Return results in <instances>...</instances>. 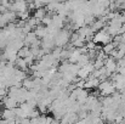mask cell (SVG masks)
<instances>
[{"mask_svg":"<svg viewBox=\"0 0 125 124\" xmlns=\"http://www.w3.org/2000/svg\"><path fill=\"white\" fill-rule=\"evenodd\" d=\"M71 32L67 28H62L58 31V33L55 35V46L63 47L71 41Z\"/></svg>","mask_w":125,"mask_h":124,"instance_id":"cell-1","label":"cell"},{"mask_svg":"<svg viewBox=\"0 0 125 124\" xmlns=\"http://www.w3.org/2000/svg\"><path fill=\"white\" fill-rule=\"evenodd\" d=\"M98 89H100V94L102 96H111L113 92H115V88H114V84L111 83L108 79L107 80H103V82H100L98 84Z\"/></svg>","mask_w":125,"mask_h":124,"instance_id":"cell-2","label":"cell"},{"mask_svg":"<svg viewBox=\"0 0 125 124\" xmlns=\"http://www.w3.org/2000/svg\"><path fill=\"white\" fill-rule=\"evenodd\" d=\"M92 40L95 41V43H100V44H108V43H111L112 40V37L104 31V29H101V31H98L97 33H95V35L92 37Z\"/></svg>","mask_w":125,"mask_h":124,"instance_id":"cell-3","label":"cell"},{"mask_svg":"<svg viewBox=\"0 0 125 124\" xmlns=\"http://www.w3.org/2000/svg\"><path fill=\"white\" fill-rule=\"evenodd\" d=\"M104 68H106V71L109 74H113L115 72V69H117V62H115V60L113 57H111V56L107 57L104 60Z\"/></svg>","mask_w":125,"mask_h":124,"instance_id":"cell-4","label":"cell"},{"mask_svg":"<svg viewBox=\"0 0 125 124\" xmlns=\"http://www.w3.org/2000/svg\"><path fill=\"white\" fill-rule=\"evenodd\" d=\"M1 103H2V105H4V107H5V108H7V110H13V108H16V107H17V105H18V102L16 101V99L10 97V96H5V97L2 99Z\"/></svg>","mask_w":125,"mask_h":124,"instance_id":"cell-5","label":"cell"},{"mask_svg":"<svg viewBox=\"0 0 125 124\" xmlns=\"http://www.w3.org/2000/svg\"><path fill=\"white\" fill-rule=\"evenodd\" d=\"M34 33H35V35L39 38V39H42V38H45L49 33H47V27L46 26H44V24H38L35 28H34Z\"/></svg>","mask_w":125,"mask_h":124,"instance_id":"cell-6","label":"cell"},{"mask_svg":"<svg viewBox=\"0 0 125 124\" xmlns=\"http://www.w3.org/2000/svg\"><path fill=\"white\" fill-rule=\"evenodd\" d=\"M89 95H90V94H89V91H87L86 89H80L79 92H78V96H77V102H78L79 105H84V103L86 102Z\"/></svg>","mask_w":125,"mask_h":124,"instance_id":"cell-7","label":"cell"},{"mask_svg":"<svg viewBox=\"0 0 125 124\" xmlns=\"http://www.w3.org/2000/svg\"><path fill=\"white\" fill-rule=\"evenodd\" d=\"M46 13H47V11H46V7H39V9H35L34 10V15H33V17L34 18H37L38 21H42V18L46 16Z\"/></svg>","mask_w":125,"mask_h":124,"instance_id":"cell-8","label":"cell"},{"mask_svg":"<svg viewBox=\"0 0 125 124\" xmlns=\"http://www.w3.org/2000/svg\"><path fill=\"white\" fill-rule=\"evenodd\" d=\"M29 55H32L29 46H24V45H23V46L17 51V57H20V58H26V57L29 56Z\"/></svg>","mask_w":125,"mask_h":124,"instance_id":"cell-9","label":"cell"},{"mask_svg":"<svg viewBox=\"0 0 125 124\" xmlns=\"http://www.w3.org/2000/svg\"><path fill=\"white\" fill-rule=\"evenodd\" d=\"M13 65L16 66V68H17V69H21V71H24V72L28 69V66L26 65V62H24V60H23V58L17 57V60L13 62Z\"/></svg>","mask_w":125,"mask_h":124,"instance_id":"cell-10","label":"cell"},{"mask_svg":"<svg viewBox=\"0 0 125 124\" xmlns=\"http://www.w3.org/2000/svg\"><path fill=\"white\" fill-rule=\"evenodd\" d=\"M1 117H2L4 119H9V118H16L15 110H7V108H5L4 111H1Z\"/></svg>","mask_w":125,"mask_h":124,"instance_id":"cell-11","label":"cell"},{"mask_svg":"<svg viewBox=\"0 0 125 124\" xmlns=\"http://www.w3.org/2000/svg\"><path fill=\"white\" fill-rule=\"evenodd\" d=\"M52 121H53V119H52L51 117L46 116V114H40V116L38 117V124H50Z\"/></svg>","mask_w":125,"mask_h":124,"instance_id":"cell-12","label":"cell"},{"mask_svg":"<svg viewBox=\"0 0 125 124\" xmlns=\"http://www.w3.org/2000/svg\"><path fill=\"white\" fill-rule=\"evenodd\" d=\"M114 49H117V47L114 46V44H113V43H108V44H104V45H103V50H102V51H103L106 55H109Z\"/></svg>","mask_w":125,"mask_h":124,"instance_id":"cell-13","label":"cell"},{"mask_svg":"<svg viewBox=\"0 0 125 124\" xmlns=\"http://www.w3.org/2000/svg\"><path fill=\"white\" fill-rule=\"evenodd\" d=\"M89 76H90V73H89L85 68H83V67L79 68V71H78V73H77V77H78L79 79H83V80H85Z\"/></svg>","mask_w":125,"mask_h":124,"instance_id":"cell-14","label":"cell"},{"mask_svg":"<svg viewBox=\"0 0 125 124\" xmlns=\"http://www.w3.org/2000/svg\"><path fill=\"white\" fill-rule=\"evenodd\" d=\"M15 110V114H16V118H21V119H23V118H27V113L21 108V107H16V108H13Z\"/></svg>","mask_w":125,"mask_h":124,"instance_id":"cell-15","label":"cell"},{"mask_svg":"<svg viewBox=\"0 0 125 124\" xmlns=\"http://www.w3.org/2000/svg\"><path fill=\"white\" fill-rule=\"evenodd\" d=\"M50 124H61V123H60L58 121H56V119H53V121H52V122H51V123H50Z\"/></svg>","mask_w":125,"mask_h":124,"instance_id":"cell-16","label":"cell"},{"mask_svg":"<svg viewBox=\"0 0 125 124\" xmlns=\"http://www.w3.org/2000/svg\"><path fill=\"white\" fill-rule=\"evenodd\" d=\"M89 1H97V0H89Z\"/></svg>","mask_w":125,"mask_h":124,"instance_id":"cell-17","label":"cell"},{"mask_svg":"<svg viewBox=\"0 0 125 124\" xmlns=\"http://www.w3.org/2000/svg\"><path fill=\"white\" fill-rule=\"evenodd\" d=\"M0 114H1V110H0Z\"/></svg>","mask_w":125,"mask_h":124,"instance_id":"cell-18","label":"cell"}]
</instances>
